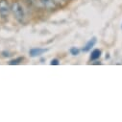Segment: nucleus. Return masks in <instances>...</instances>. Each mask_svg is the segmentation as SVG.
Wrapping results in <instances>:
<instances>
[{"label":"nucleus","instance_id":"7","mask_svg":"<svg viewBox=\"0 0 122 122\" xmlns=\"http://www.w3.org/2000/svg\"><path fill=\"white\" fill-rule=\"evenodd\" d=\"M23 61V58L22 57H18V58H15V59H13L9 62V65L10 66H17L19 65L20 63H22Z\"/></svg>","mask_w":122,"mask_h":122},{"label":"nucleus","instance_id":"6","mask_svg":"<svg viewBox=\"0 0 122 122\" xmlns=\"http://www.w3.org/2000/svg\"><path fill=\"white\" fill-rule=\"evenodd\" d=\"M101 56V51L99 49H94L92 52H91V55H90V60L91 61H95L97 59H99Z\"/></svg>","mask_w":122,"mask_h":122},{"label":"nucleus","instance_id":"9","mask_svg":"<svg viewBox=\"0 0 122 122\" xmlns=\"http://www.w3.org/2000/svg\"><path fill=\"white\" fill-rule=\"evenodd\" d=\"M55 1H56V3L58 4V6H59V5H61V6H64V5L66 3L67 0H55Z\"/></svg>","mask_w":122,"mask_h":122},{"label":"nucleus","instance_id":"3","mask_svg":"<svg viewBox=\"0 0 122 122\" xmlns=\"http://www.w3.org/2000/svg\"><path fill=\"white\" fill-rule=\"evenodd\" d=\"M39 3L41 8L48 11H54L58 7V4L55 0H39Z\"/></svg>","mask_w":122,"mask_h":122},{"label":"nucleus","instance_id":"10","mask_svg":"<svg viewBox=\"0 0 122 122\" xmlns=\"http://www.w3.org/2000/svg\"><path fill=\"white\" fill-rule=\"evenodd\" d=\"M59 63H60V62H59V60H58V59H54V60L51 61L50 65H51V66H58Z\"/></svg>","mask_w":122,"mask_h":122},{"label":"nucleus","instance_id":"5","mask_svg":"<svg viewBox=\"0 0 122 122\" xmlns=\"http://www.w3.org/2000/svg\"><path fill=\"white\" fill-rule=\"evenodd\" d=\"M95 43H96V38H92V39L89 40V41L86 42V44L84 46V48H83L82 50H83L84 52H87V51H89L91 48L94 46Z\"/></svg>","mask_w":122,"mask_h":122},{"label":"nucleus","instance_id":"2","mask_svg":"<svg viewBox=\"0 0 122 122\" xmlns=\"http://www.w3.org/2000/svg\"><path fill=\"white\" fill-rule=\"evenodd\" d=\"M11 12V7L9 5L8 0H0V16L2 18L8 17Z\"/></svg>","mask_w":122,"mask_h":122},{"label":"nucleus","instance_id":"1","mask_svg":"<svg viewBox=\"0 0 122 122\" xmlns=\"http://www.w3.org/2000/svg\"><path fill=\"white\" fill-rule=\"evenodd\" d=\"M11 11L13 12V15L15 18L21 24H24L26 22V12L24 7L19 1H15L11 6Z\"/></svg>","mask_w":122,"mask_h":122},{"label":"nucleus","instance_id":"8","mask_svg":"<svg viewBox=\"0 0 122 122\" xmlns=\"http://www.w3.org/2000/svg\"><path fill=\"white\" fill-rule=\"evenodd\" d=\"M69 52H70L71 55H73V56H77V55H79L80 50H79L78 48H76V47H71L70 50H69Z\"/></svg>","mask_w":122,"mask_h":122},{"label":"nucleus","instance_id":"4","mask_svg":"<svg viewBox=\"0 0 122 122\" xmlns=\"http://www.w3.org/2000/svg\"><path fill=\"white\" fill-rule=\"evenodd\" d=\"M46 51H47V49H44V48H39V47L38 48H32L29 51V55L31 57H39V56H41Z\"/></svg>","mask_w":122,"mask_h":122}]
</instances>
